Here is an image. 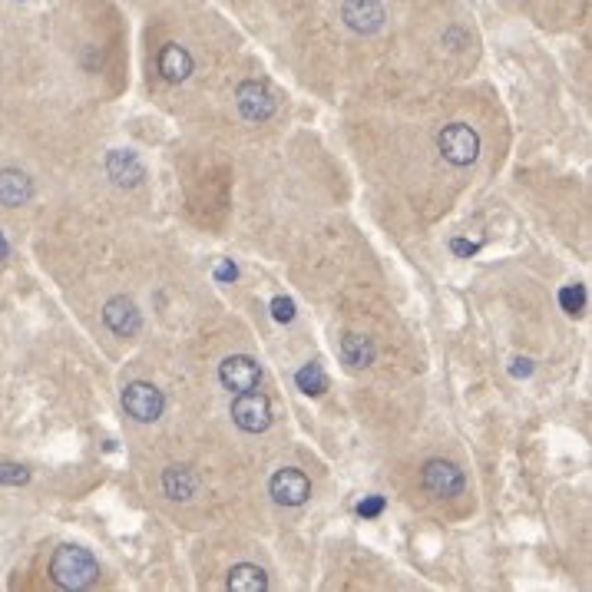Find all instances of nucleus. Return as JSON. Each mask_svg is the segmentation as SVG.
I'll return each mask as SVG.
<instances>
[{
  "label": "nucleus",
  "mask_w": 592,
  "mask_h": 592,
  "mask_svg": "<svg viewBox=\"0 0 592 592\" xmlns=\"http://www.w3.org/2000/svg\"><path fill=\"white\" fill-rule=\"evenodd\" d=\"M50 576L60 589H86L100 576V566L83 546H60L50 559Z\"/></svg>",
  "instance_id": "obj_1"
},
{
  "label": "nucleus",
  "mask_w": 592,
  "mask_h": 592,
  "mask_svg": "<svg viewBox=\"0 0 592 592\" xmlns=\"http://www.w3.org/2000/svg\"><path fill=\"white\" fill-rule=\"evenodd\" d=\"M437 146H440V153H444L447 163L470 166L480 153V136L473 133L467 123H450V126H444V133H440Z\"/></svg>",
  "instance_id": "obj_2"
},
{
  "label": "nucleus",
  "mask_w": 592,
  "mask_h": 592,
  "mask_svg": "<svg viewBox=\"0 0 592 592\" xmlns=\"http://www.w3.org/2000/svg\"><path fill=\"white\" fill-rule=\"evenodd\" d=\"M232 421L242 430H249V434H262V430L272 424V404H268L265 394L242 391L232 401Z\"/></svg>",
  "instance_id": "obj_3"
},
{
  "label": "nucleus",
  "mask_w": 592,
  "mask_h": 592,
  "mask_svg": "<svg viewBox=\"0 0 592 592\" xmlns=\"http://www.w3.org/2000/svg\"><path fill=\"white\" fill-rule=\"evenodd\" d=\"M163 394L156 391L153 384H146V381H136V384H129L126 391H123V407H126V414L129 417H136L139 424H149V421H156L159 414H163Z\"/></svg>",
  "instance_id": "obj_4"
},
{
  "label": "nucleus",
  "mask_w": 592,
  "mask_h": 592,
  "mask_svg": "<svg viewBox=\"0 0 592 592\" xmlns=\"http://www.w3.org/2000/svg\"><path fill=\"white\" fill-rule=\"evenodd\" d=\"M424 490L430 497H457L460 490H464V473H460L457 464H450V460H427L424 464Z\"/></svg>",
  "instance_id": "obj_5"
},
{
  "label": "nucleus",
  "mask_w": 592,
  "mask_h": 592,
  "mask_svg": "<svg viewBox=\"0 0 592 592\" xmlns=\"http://www.w3.org/2000/svg\"><path fill=\"white\" fill-rule=\"evenodd\" d=\"M268 490H272L275 503H282V507H301L308 497H311V483L301 470L295 467H285L278 470L272 483H268Z\"/></svg>",
  "instance_id": "obj_6"
},
{
  "label": "nucleus",
  "mask_w": 592,
  "mask_h": 592,
  "mask_svg": "<svg viewBox=\"0 0 592 592\" xmlns=\"http://www.w3.org/2000/svg\"><path fill=\"white\" fill-rule=\"evenodd\" d=\"M219 378L229 391L242 394V391H255L258 381H262V371H258V364L252 358H245V354H232V358L222 361Z\"/></svg>",
  "instance_id": "obj_7"
},
{
  "label": "nucleus",
  "mask_w": 592,
  "mask_h": 592,
  "mask_svg": "<svg viewBox=\"0 0 592 592\" xmlns=\"http://www.w3.org/2000/svg\"><path fill=\"white\" fill-rule=\"evenodd\" d=\"M239 110L245 120H268V116L275 113V100H272V93H268V86L265 83H242L239 86Z\"/></svg>",
  "instance_id": "obj_8"
},
{
  "label": "nucleus",
  "mask_w": 592,
  "mask_h": 592,
  "mask_svg": "<svg viewBox=\"0 0 592 592\" xmlns=\"http://www.w3.org/2000/svg\"><path fill=\"white\" fill-rule=\"evenodd\" d=\"M34 199V182L20 169H0V206L20 209Z\"/></svg>",
  "instance_id": "obj_9"
},
{
  "label": "nucleus",
  "mask_w": 592,
  "mask_h": 592,
  "mask_svg": "<svg viewBox=\"0 0 592 592\" xmlns=\"http://www.w3.org/2000/svg\"><path fill=\"white\" fill-rule=\"evenodd\" d=\"M344 20L358 34H374L384 24V10L378 0H344Z\"/></svg>",
  "instance_id": "obj_10"
},
{
  "label": "nucleus",
  "mask_w": 592,
  "mask_h": 592,
  "mask_svg": "<svg viewBox=\"0 0 592 592\" xmlns=\"http://www.w3.org/2000/svg\"><path fill=\"white\" fill-rule=\"evenodd\" d=\"M103 321L110 325V331H116V335H136L139 331V311L136 305L129 298H113V301H106V308H103Z\"/></svg>",
  "instance_id": "obj_11"
},
{
  "label": "nucleus",
  "mask_w": 592,
  "mask_h": 592,
  "mask_svg": "<svg viewBox=\"0 0 592 592\" xmlns=\"http://www.w3.org/2000/svg\"><path fill=\"white\" fill-rule=\"evenodd\" d=\"M106 172H110L116 186H139V179H143V166H139V159L129 149H113L106 156Z\"/></svg>",
  "instance_id": "obj_12"
},
{
  "label": "nucleus",
  "mask_w": 592,
  "mask_h": 592,
  "mask_svg": "<svg viewBox=\"0 0 592 592\" xmlns=\"http://www.w3.org/2000/svg\"><path fill=\"white\" fill-rule=\"evenodd\" d=\"M159 73L169 80V83H182L192 73V57L186 47H179V43H166L163 50H159Z\"/></svg>",
  "instance_id": "obj_13"
},
{
  "label": "nucleus",
  "mask_w": 592,
  "mask_h": 592,
  "mask_svg": "<svg viewBox=\"0 0 592 592\" xmlns=\"http://www.w3.org/2000/svg\"><path fill=\"white\" fill-rule=\"evenodd\" d=\"M341 358H344V364H351V368H368V364L374 361V344L364 335H344Z\"/></svg>",
  "instance_id": "obj_14"
},
{
  "label": "nucleus",
  "mask_w": 592,
  "mask_h": 592,
  "mask_svg": "<svg viewBox=\"0 0 592 592\" xmlns=\"http://www.w3.org/2000/svg\"><path fill=\"white\" fill-rule=\"evenodd\" d=\"M163 487L172 500H189L196 493V473L189 467H169L163 473Z\"/></svg>",
  "instance_id": "obj_15"
},
{
  "label": "nucleus",
  "mask_w": 592,
  "mask_h": 592,
  "mask_svg": "<svg viewBox=\"0 0 592 592\" xmlns=\"http://www.w3.org/2000/svg\"><path fill=\"white\" fill-rule=\"evenodd\" d=\"M229 589H235V592H262V589H268V579H265V573L258 566L239 563L229 573Z\"/></svg>",
  "instance_id": "obj_16"
},
{
  "label": "nucleus",
  "mask_w": 592,
  "mask_h": 592,
  "mask_svg": "<svg viewBox=\"0 0 592 592\" xmlns=\"http://www.w3.org/2000/svg\"><path fill=\"white\" fill-rule=\"evenodd\" d=\"M295 381L305 394H325L328 391V374L321 371V364H315V361L305 364V368L295 374Z\"/></svg>",
  "instance_id": "obj_17"
},
{
  "label": "nucleus",
  "mask_w": 592,
  "mask_h": 592,
  "mask_svg": "<svg viewBox=\"0 0 592 592\" xmlns=\"http://www.w3.org/2000/svg\"><path fill=\"white\" fill-rule=\"evenodd\" d=\"M559 301H563V308L569 311V315H576V311H583V305H586V292H583V285H569V288H563L559 292Z\"/></svg>",
  "instance_id": "obj_18"
},
{
  "label": "nucleus",
  "mask_w": 592,
  "mask_h": 592,
  "mask_svg": "<svg viewBox=\"0 0 592 592\" xmlns=\"http://www.w3.org/2000/svg\"><path fill=\"white\" fill-rule=\"evenodd\" d=\"M272 315H275V321H292V318H295L292 298H275V301H272Z\"/></svg>",
  "instance_id": "obj_19"
},
{
  "label": "nucleus",
  "mask_w": 592,
  "mask_h": 592,
  "mask_svg": "<svg viewBox=\"0 0 592 592\" xmlns=\"http://www.w3.org/2000/svg\"><path fill=\"white\" fill-rule=\"evenodd\" d=\"M24 480H27V470L24 467L0 464V483H24Z\"/></svg>",
  "instance_id": "obj_20"
},
{
  "label": "nucleus",
  "mask_w": 592,
  "mask_h": 592,
  "mask_svg": "<svg viewBox=\"0 0 592 592\" xmlns=\"http://www.w3.org/2000/svg\"><path fill=\"white\" fill-rule=\"evenodd\" d=\"M381 507H384V500H381V497H368V500H364L361 507H358V513H361V516H378V513H381Z\"/></svg>",
  "instance_id": "obj_21"
},
{
  "label": "nucleus",
  "mask_w": 592,
  "mask_h": 592,
  "mask_svg": "<svg viewBox=\"0 0 592 592\" xmlns=\"http://www.w3.org/2000/svg\"><path fill=\"white\" fill-rule=\"evenodd\" d=\"M477 249H480L477 242H460V239L454 242V252H460V255H473V252H477Z\"/></svg>",
  "instance_id": "obj_22"
},
{
  "label": "nucleus",
  "mask_w": 592,
  "mask_h": 592,
  "mask_svg": "<svg viewBox=\"0 0 592 592\" xmlns=\"http://www.w3.org/2000/svg\"><path fill=\"white\" fill-rule=\"evenodd\" d=\"M215 275H219V278H235V268L232 265H219V268H215Z\"/></svg>",
  "instance_id": "obj_23"
}]
</instances>
